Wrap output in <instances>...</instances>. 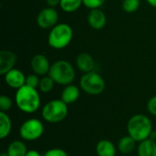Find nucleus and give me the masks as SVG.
Segmentation results:
<instances>
[{"label":"nucleus","mask_w":156,"mask_h":156,"mask_svg":"<svg viewBox=\"0 0 156 156\" xmlns=\"http://www.w3.org/2000/svg\"><path fill=\"white\" fill-rule=\"evenodd\" d=\"M15 102L16 107L22 112L32 114L39 109L41 99L37 89L24 85L16 90L15 94Z\"/></svg>","instance_id":"nucleus-1"},{"label":"nucleus","mask_w":156,"mask_h":156,"mask_svg":"<svg viewBox=\"0 0 156 156\" xmlns=\"http://www.w3.org/2000/svg\"><path fill=\"white\" fill-rule=\"evenodd\" d=\"M153 131V122L150 118L144 114H135L128 121V135L133 138L137 143H141L150 138Z\"/></svg>","instance_id":"nucleus-2"},{"label":"nucleus","mask_w":156,"mask_h":156,"mask_svg":"<svg viewBox=\"0 0 156 156\" xmlns=\"http://www.w3.org/2000/svg\"><path fill=\"white\" fill-rule=\"evenodd\" d=\"M72 39V27L67 23H58L49 30L48 44L54 49H63L70 44Z\"/></svg>","instance_id":"nucleus-3"},{"label":"nucleus","mask_w":156,"mask_h":156,"mask_svg":"<svg viewBox=\"0 0 156 156\" xmlns=\"http://www.w3.org/2000/svg\"><path fill=\"white\" fill-rule=\"evenodd\" d=\"M52 78L56 84L67 86L72 84L76 78V71L70 62L65 59H59L51 64L48 74Z\"/></svg>","instance_id":"nucleus-4"},{"label":"nucleus","mask_w":156,"mask_h":156,"mask_svg":"<svg viewBox=\"0 0 156 156\" xmlns=\"http://www.w3.org/2000/svg\"><path fill=\"white\" fill-rule=\"evenodd\" d=\"M69 113L68 104L61 99H55L48 101L42 108L41 115L48 123H58L66 119Z\"/></svg>","instance_id":"nucleus-5"},{"label":"nucleus","mask_w":156,"mask_h":156,"mask_svg":"<svg viewBox=\"0 0 156 156\" xmlns=\"http://www.w3.org/2000/svg\"><path fill=\"white\" fill-rule=\"evenodd\" d=\"M104 79L96 71L84 73L80 80V88L89 95H100L105 90Z\"/></svg>","instance_id":"nucleus-6"},{"label":"nucleus","mask_w":156,"mask_h":156,"mask_svg":"<svg viewBox=\"0 0 156 156\" xmlns=\"http://www.w3.org/2000/svg\"><path fill=\"white\" fill-rule=\"evenodd\" d=\"M44 131V124L39 119L29 118L21 124L18 133L23 141L33 142L38 140L43 135Z\"/></svg>","instance_id":"nucleus-7"},{"label":"nucleus","mask_w":156,"mask_h":156,"mask_svg":"<svg viewBox=\"0 0 156 156\" xmlns=\"http://www.w3.org/2000/svg\"><path fill=\"white\" fill-rule=\"evenodd\" d=\"M58 13L55 7L43 8L37 16V24L42 29H51L58 24Z\"/></svg>","instance_id":"nucleus-8"},{"label":"nucleus","mask_w":156,"mask_h":156,"mask_svg":"<svg viewBox=\"0 0 156 156\" xmlns=\"http://www.w3.org/2000/svg\"><path fill=\"white\" fill-rule=\"evenodd\" d=\"M30 66L33 73L43 77L48 74L51 64L46 55L36 54L31 58Z\"/></svg>","instance_id":"nucleus-9"},{"label":"nucleus","mask_w":156,"mask_h":156,"mask_svg":"<svg viewBox=\"0 0 156 156\" xmlns=\"http://www.w3.org/2000/svg\"><path fill=\"white\" fill-rule=\"evenodd\" d=\"M25 74L18 69H13L4 75L5 82L7 86L12 89L18 90L19 88L26 85Z\"/></svg>","instance_id":"nucleus-10"},{"label":"nucleus","mask_w":156,"mask_h":156,"mask_svg":"<svg viewBox=\"0 0 156 156\" xmlns=\"http://www.w3.org/2000/svg\"><path fill=\"white\" fill-rule=\"evenodd\" d=\"M87 21L91 28L95 30H101L106 26L107 16L100 8L90 9L87 16Z\"/></svg>","instance_id":"nucleus-11"},{"label":"nucleus","mask_w":156,"mask_h":156,"mask_svg":"<svg viewBox=\"0 0 156 156\" xmlns=\"http://www.w3.org/2000/svg\"><path fill=\"white\" fill-rule=\"evenodd\" d=\"M17 57L11 50H2L0 52V75L4 76L9 70L15 69Z\"/></svg>","instance_id":"nucleus-12"},{"label":"nucleus","mask_w":156,"mask_h":156,"mask_svg":"<svg viewBox=\"0 0 156 156\" xmlns=\"http://www.w3.org/2000/svg\"><path fill=\"white\" fill-rule=\"evenodd\" d=\"M76 66L81 72L88 73L93 71L95 68V61L91 55L86 52H82L76 58Z\"/></svg>","instance_id":"nucleus-13"},{"label":"nucleus","mask_w":156,"mask_h":156,"mask_svg":"<svg viewBox=\"0 0 156 156\" xmlns=\"http://www.w3.org/2000/svg\"><path fill=\"white\" fill-rule=\"evenodd\" d=\"M80 96V90L78 86L74 84H69L67 86H64V89L61 92L60 99L66 103V104H71L76 102Z\"/></svg>","instance_id":"nucleus-14"},{"label":"nucleus","mask_w":156,"mask_h":156,"mask_svg":"<svg viewBox=\"0 0 156 156\" xmlns=\"http://www.w3.org/2000/svg\"><path fill=\"white\" fill-rule=\"evenodd\" d=\"M95 149L98 156H116V146L110 140L104 139L99 141Z\"/></svg>","instance_id":"nucleus-15"},{"label":"nucleus","mask_w":156,"mask_h":156,"mask_svg":"<svg viewBox=\"0 0 156 156\" xmlns=\"http://www.w3.org/2000/svg\"><path fill=\"white\" fill-rule=\"evenodd\" d=\"M137 154L138 156H156V141L148 138L139 143Z\"/></svg>","instance_id":"nucleus-16"},{"label":"nucleus","mask_w":156,"mask_h":156,"mask_svg":"<svg viewBox=\"0 0 156 156\" xmlns=\"http://www.w3.org/2000/svg\"><path fill=\"white\" fill-rule=\"evenodd\" d=\"M27 151V147L23 140H15L9 144L5 153L8 156H26Z\"/></svg>","instance_id":"nucleus-17"},{"label":"nucleus","mask_w":156,"mask_h":156,"mask_svg":"<svg viewBox=\"0 0 156 156\" xmlns=\"http://www.w3.org/2000/svg\"><path fill=\"white\" fill-rule=\"evenodd\" d=\"M136 143L137 142L133 138H132L130 135H126V136L122 137L119 140L117 148L120 153L123 154H129L135 150Z\"/></svg>","instance_id":"nucleus-18"},{"label":"nucleus","mask_w":156,"mask_h":156,"mask_svg":"<svg viewBox=\"0 0 156 156\" xmlns=\"http://www.w3.org/2000/svg\"><path fill=\"white\" fill-rule=\"evenodd\" d=\"M12 131V121L7 112H0V139L7 138Z\"/></svg>","instance_id":"nucleus-19"},{"label":"nucleus","mask_w":156,"mask_h":156,"mask_svg":"<svg viewBox=\"0 0 156 156\" xmlns=\"http://www.w3.org/2000/svg\"><path fill=\"white\" fill-rule=\"evenodd\" d=\"M83 5V0H61L60 8L66 13H73L80 8Z\"/></svg>","instance_id":"nucleus-20"},{"label":"nucleus","mask_w":156,"mask_h":156,"mask_svg":"<svg viewBox=\"0 0 156 156\" xmlns=\"http://www.w3.org/2000/svg\"><path fill=\"white\" fill-rule=\"evenodd\" d=\"M55 81L52 80V78L48 75L43 76L40 79V82L38 85V90L42 93H48L50 92L55 86Z\"/></svg>","instance_id":"nucleus-21"},{"label":"nucleus","mask_w":156,"mask_h":156,"mask_svg":"<svg viewBox=\"0 0 156 156\" xmlns=\"http://www.w3.org/2000/svg\"><path fill=\"white\" fill-rule=\"evenodd\" d=\"M141 5L140 0H122V7L126 13L136 12Z\"/></svg>","instance_id":"nucleus-22"},{"label":"nucleus","mask_w":156,"mask_h":156,"mask_svg":"<svg viewBox=\"0 0 156 156\" xmlns=\"http://www.w3.org/2000/svg\"><path fill=\"white\" fill-rule=\"evenodd\" d=\"M13 107V101L7 95L0 96V112H7Z\"/></svg>","instance_id":"nucleus-23"},{"label":"nucleus","mask_w":156,"mask_h":156,"mask_svg":"<svg viewBox=\"0 0 156 156\" xmlns=\"http://www.w3.org/2000/svg\"><path fill=\"white\" fill-rule=\"evenodd\" d=\"M40 82V79L39 76L33 73V74H29L26 77V85L31 87V88H35V89H38V85Z\"/></svg>","instance_id":"nucleus-24"},{"label":"nucleus","mask_w":156,"mask_h":156,"mask_svg":"<svg viewBox=\"0 0 156 156\" xmlns=\"http://www.w3.org/2000/svg\"><path fill=\"white\" fill-rule=\"evenodd\" d=\"M106 0H83V5H85L87 8L90 9H96L100 8Z\"/></svg>","instance_id":"nucleus-25"},{"label":"nucleus","mask_w":156,"mask_h":156,"mask_svg":"<svg viewBox=\"0 0 156 156\" xmlns=\"http://www.w3.org/2000/svg\"><path fill=\"white\" fill-rule=\"evenodd\" d=\"M43 156H69L65 150L61 148H52L46 151Z\"/></svg>","instance_id":"nucleus-26"},{"label":"nucleus","mask_w":156,"mask_h":156,"mask_svg":"<svg viewBox=\"0 0 156 156\" xmlns=\"http://www.w3.org/2000/svg\"><path fill=\"white\" fill-rule=\"evenodd\" d=\"M147 110L149 113L156 117V95H154L147 103Z\"/></svg>","instance_id":"nucleus-27"},{"label":"nucleus","mask_w":156,"mask_h":156,"mask_svg":"<svg viewBox=\"0 0 156 156\" xmlns=\"http://www.w3.org/2000/svg\"><path fill=\"white\" fill-rule=\"evenodd\" d=\"M61 0H46V3L50 7H56L60 5Z\"/></svg>","instance_id":"nucleus-28"},{"label":"nucleus","mask_w":156,"mask_h":156,"mask_svg":"<svg viewBox=\"0 0 156 156\" xmlns=\"http://www.w3.org/2000/svg\"><path fill=\"white\" fill-rule=\"evenodd\" d=\"M26 156H42V155H41V154H40L38 151L32 149V150H28V151H27V153Z\"/></svg>","instance_id":"nucleus-29"},{"label":"nucleus","mask_w":156,"mask_h":156,"mask_svg":"<svg viewBox=\"0 0 156 156\" xmlns=\"http://www.w3.org/2000/svg\"><path fill=\"white\" fill-rule=\"evenodd\" d=\"M146 1H147V3H148L151 6L156 8V0H146Z\"/></svg>","instance_id":"nucleus-30"},{"label":"nucleus","mask_w":156,"mask_h":156,"mask_svg":"<svg viewBox=\"0 0 156 156\" xmlns=\"http://www.w3.org/2000/svg\"><path fill=\"white\" fill-rule=\"evenodd\" d=\"M150 139H152V140H154V141H156V131H153L152 132V133H151V135H150Z\"/></svg>","instance_id":"nucleus-31"},{"label":"nucleus","mask_w":156,"mask_h":156,"mask_svg":"<svg viewBox=\"0 0 156 156\" xmlns=\"http://www.w3.org/2000/svg\"><path fill=\"white\" fill-rule=\"evenodd\" d=\"M0 156H8V155H7V154H6V153H2Z\"/></svg>","instance_id":"nucleus-32"}]
</instances>
